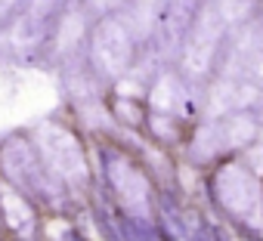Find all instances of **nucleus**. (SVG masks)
Returning a JSON list of instances; mask_svg holds the SVG:
<instances>
[{
    "label": "nucleus",
    "mask_w": 263,
    "mask_h": 241,
    "mask_svg": "<svg viewBox=\"0 0 263 241\" xmlns=\"http://www.w3.org/2000/svg\"><path fill=\"white\" fill-rule=\"evenodd\" d=\"M71 241H90V238H84L81 232H74V235H71Z\"/></svg>",
    "instance_id": "1"
},
{
    "label": "nucleus",
    "mask_w": 263,
    "mask_h": 241,
    "mask_svg": "<svg viewBox=\"0 0 263 241\" xmlns=\"http://www.w3.org/2000/svg\"><path fill=\"white\" fill-rule=\"evenodd\" d=\"M192 241H211V238H201V235H192Z\"/></svg>",
    "instance_id": "2"
}]
</instances>
